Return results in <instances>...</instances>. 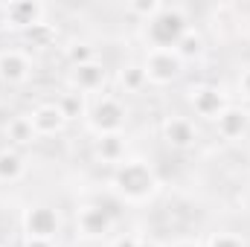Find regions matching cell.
<instances>
[{"label": "cell", "mask_w": 250, "mask_h": 247, "mask_svg": "<svg viewBox=\"0 0 250 247\" xmlns=\"http://www.w3.org/2000/svg\"><path fill=\"white\" fill-rule=\"evenodd\" d=\"M114 192L117 198L125 201V204H148L157 189H160V181L154 175V169L146 163V160H125L114 169Z\"/></svg>", "instance_id": "obj_1"}, {"label": "cell", "mask_w": 250, "mask_h": 247, "mask_svg": "<svg viewBox=\"0 0 250 247\" xmlns=\"http://www.w3.org/2000/svg\"><path fill=\"white\" fill-rule=\"evenodd\" d=\"M187 29H189L187 9H184V6H169V3H163V9L146 23L148 50H175V44L184 38Z\"/></svg>", "instance_id": "obj_2"}, {"label": "cell", "mask_w": 250, "mask_h": 247, "mask_svg": "<svg viewBox=\"0 0 250 247\" xmlns=\"http://www.w3.org/2000/svg\"><path fill=\"white\" fill-rule=\"evenodd\" d=\"M125 120H128V111L117 96H99V99H93V105L87 111V125L96 137L123 134Z\"/></svg>", "instance_id": "obj_3"}, {"label": "cell", "mask_w": 250, "mask_h": 247, "mask_svg": "<svg viewBox=\"0 0 250 247\" xmlns=\"http://www.w3.org/2000/svg\"><path fill=\"white\" fill-rule=\"evenodd\" d=\"M143 70L148 84H172L184 76V62L175 50H148L143 59Z\"/></svg>", "instance_id": "obj_4"}, {"label": "cell", "mask_w": 250, "mask_h": 247, "mask_svg": "<svg viewBox=\"0 0 250 247\" xmlns=\"http://www.w3.org/2000/svg\"><path fill=\"white\" fill-rule=\"evenodd\" d=\"M62 230V218L53 206L47 204H35L23 212V233L26 239H41V242H53Z\"/></svg>", "instance_id": "obj_5"}, {"label": "cell", "mask_w": 250, "mask_h": 247, "mask_svg": "<svg viewBox=\"0 0 250 247\" xmlns=\"http://www.w3.org/2000/svg\"><path fill=\"white\" fill-rule=\"evenodd\" d=\"M189 105H192V111H195L201 120L215 123V120L230 108V99H227V93H224L221 87H215V84H198V87L189 90Z\"/></svg>", "instance_id": "obj_6"}, {"label": "cell", "mask_w": 250, "mask_h": 247, "mask_svg": "<svg viewBox=\"0 0 250 247\" xmlns=\"http://www.w3.org/2000/svg\"><path fill=\"white\" fill-rule=\"evenodd\" d=\"M67 84H70V90H76L82 96H93V93H99L108 84V70H105V64L99 59L87 62V64H79V67H70Z\"/></svg>", "instance_id": "obj_7"}, {"label": "cell", "mask_w": 250, "mask_h": 247, "mask_svg": "<svg viewBox=\"0 0 250 247\" xmlns=\"http://www.w3.org/2000/svg\"><path fill=\"white\" fill-rule=\"evenodd\" d=\"M111 230H114L111 209H105V206H82L76 212V233L82 239L96 242V239H105Z\"/></svg>", "instance_id": "obj_8"}, {"label": "cell", "mask_w": 250, "mask_h": 247, "mask_svg": "<svg viewBox=\"0 0 250 247\" xmlns=\"http://www.w3.org/2000/svg\"><path fill=\"white\" fill-rule=\"evenodd\" d=\"M44 15H47V6L38 3V0H15V3H6V29L29 32V29H35V26L44 23Z\"/></svg>", "instance_id": "obj_9"}, {"label": "cell", "mask_w": 250, "mask_h": 247, "mask_svg": "<svg viewBox=\"0 0 250 247\" xmlns=\"http://www.w3.org/2000/svg\"><path fill=\"white\" fill-rule=\"evenodd\" d=\"M163 140H166V145H172L178 151H187L198 143V128L189 117H169L163 123Z\"/></svg>", "instance_id": "obj_10"}, {"label": "cell", "mask_w": 250, "mask_h": 247, "mask_svg": "<svg viewBox=\"0 0 250 247\" xmlns=\"http://www.w3.org/2000/svg\"><path fill=\"white\" fill-rule=\"evenodd\" d=\"M32 76V62L21 50H6L0 53V82L6 84H23Z\"/></svg>", "instance_id": "obj_11"}, {"label": "cell", "mask_w": 250, "mask_h": 247, "mask_svg": "<svg viewBox=\"0 0 250 247\" xmlns=\"http://www.w3.org/2000/svg\"><path fill=\"white\" fill-rule=\"evenodd\" d=\"M29 120H32V128H35L38 137H56V134H62L64 125H67L62 108H59V102L38 105V108L29 114Z\"/></svg>", "instance_id": "obj_12"}, {"label": "cell", "mask_w": 250, "mask_h": 247, "mask_svg": "<svg viewBox=\"0 0 250 247\" xmlns=\"http://www.w3.org/2000/svg\"><path fill=\"white\" fill-rule=\"evenodd\" d=\"M215 131H218V137L221 140H242L245 134L250 131V114L245 108H239V105H230L218 120H215Z\"/></svg>", "instance_id": "obj_13"}, {"label": "cell", "mask_w": 250, "mask_h": 247, "mask_svg": "<svg viewBox=\"0 0 250 247\" xmlns=\"http://www.w3.org/2000/svg\"><path fill=\"white\" fill-rule=\"evenodd\" d=\"M93 151L102 163L120 166V163H125V154H128V140H125V134H105L96 140Z\"/></svg>", "instance_id": "obj_14"}, {"label": "cell", "mask_w": 250, "mask_h": 247, "mask_svg": "<svg viewBox=\"0 0 250 247\" xmlns=\"http://www.w3.org/2000/svg\"><path fill=\"white\" fill-rule=\"evenodd\" d=\"M6 137H9V143H12V145H18V148H23V145H32V143L38 140V134H35V128H32L29 114L12 117V120L6 123Z\"/></svg>", "instance_id": "obj_15"}, {"label": "cell", "mask_w": 250, "mask_h": 247, "mask_svg": "<svg viewBox=\"0 0 250 247\" xmlns=\"http://www.w3.org/2000/svg\"><path fill=\"white\" fill-rule=\"evenodd\" d=\"M26 175V160L15 148L0 151V184H18Z\"/></svg>", "instance_id": "obj_16"}, {"label": "cell", "mask_w": 250, "mask_h": 247, "mask_svg": "<svg viewBox=\"0 0 250 247\" xmlns=\"http://www.w3.org/2000/svg\"><path fill=\"white\" fill-rule=\"evenodd\" d=\"M175 53H178V59H181L184 64L201 59V56H204V35H201V32H195V29L189 26L187 32H184V38L175 44Z\"/></svg>", "instance_id": "obj_17"}, {"label": "cell", "mask_w": 250, "mask_h": 247, "mask_svg": "<svg viewBox=\"0 0 250 247\" xmlns=\"http://www.w3.org/2000/svg\"><path fill=\"white\" fill-rule=\"evenodd\" d=\"M59 108H62V114H64L67 123H73V120H79V117H87V111H90L87 96H82V93H76V90L64 93L62 99H59Z\"/></svg>", "instance_id": "obj_18"}, {"label": "cell", "mask_w": 250, "mask_h": 247, "mask_svg": "<svg viewBox=\"0 0 250 247\" xmlns=\"http://www.w3.org/2000/svg\"><path fill=\"white\" fill-rule=\"evenodd\" d=\"M120 84H123L125 93H140L148 84L143 64H125L123 70H120Z\"/></svg>", "instance_id": "obj_19"}, {"label": "cell", "mask_w": 250, "mask_h": 247, "mask_svg": "<svg viewBox=\"0 0 250 247\" xmlns=\"http://www.w3.org/2000/svg\"><path fill=\"white\" fill-rule=\"evenodd\" d=\"M160 9H163V3H160V0H131V3L125 6V12H128V15H134V18H140V21H146V23H148Z\"/></svg>", "instance_id": "obj_20"}, {"label": "cell", "mask_w": 250, "mask_h": 247, "mask_svg": "<svg viewBox=\"0 0 250 247\" xmlns=\"http://www.w3.org/2000/svg\"><path fill=\"white\" fill-rule=\"evenodd\" d=\"M96 62V50L90 44H70L67 47V64L70 67H79V64Z\"/></svg>", "instance_id": "obj_21"}, {"label": "cell", "mask_w": 250, "mask_h": 247, "mask_svg": "<svg viewBox=\"0 0 250 247\" xmlns=\"http://www.w3.org/2000/svg\"><path fill=\"white\" fill-rule=\"evenodd\" d=\"M53 35H56V32H53V26H50V23H41V26H35V29H29V32H26V38H29V44H32V47H47V44L53 41Z\"/></svg>", "instance_id": "obj_22"}, {"label": "cell", "mask_w": 250, "mask_h": 247, "mask_svg": "<svg viewBox=\"0 0 250 247\" xmlns=\"http://www.w3.org/2000/svg\"><path fill=\"white\" fill-rule=\"evenodd\" d=\"M207 247H248V245H245V239L239 233H215L207 242Z\"/></svg>", "instance_id": "obj_23"}, {"label": "cell", "mask_w": 250, "mask_h": 247, "mask_svg": "<svg viewBox=\"0 0 250 247\" xmlns=\"http://www.w3.org/2000/svg\"><path fill=\"white\" fill-rule=\"evenodd\" d=\"M239 90H242V96L250 102V67L242 73V76H239Z\"/></svg>", "instance_id": "obj_24"}, {"label": "cell", "mask_w": 250, "mask_h": 247, "mask_svg": "<svg viewBox=\"0 0 250 247\" xmlns=\"http://www.w3.org/2000/svg\"><path fill=\"white\" fill-rule=\"evenodd\" d=\"M140 245V236H120L111 247H137Z\"/></svg>", "instance_id": "obj_25"}, {"label": "cell", "mask_w": 250, "mask_h": 247, "mask_svg": "<svg viewBox=\"0 0 250 247\" xmlns=\"http://www.w3.org/2000/svg\"><path fill=\"white\" fill-rule=\"evenodd\" d=\"M23 247H56L53 242H41V239H23Z\"/></svg>", "instance_id": "obj_26"}, {"label": "cell", "mask_w": 250, "mask_h": 247, "mask_svg": "<svg viewBox=\"0 0 250 247\" xmlns=\"http://www.w3.org/2000/svg\"><path fill=\"white\" fill-rule=\"evenodd\" d=\"M169 247H204V245H198L195 239H181V242H175V245H169Z\"/></svg>", "instance_id": "obj_27"}, {"label": "cell", "mask_w": 250, "mask_h": 247, "mask_svg": "<svg viewBox=\"0 0 250 247\" xmlns=\"http://www.w3.org/2000/svg\"><path fill=\"white\" fill-rule=\"evenodd\" d=\"M0 29H6V3H0Z\"/></svg>", "instance_id": "obj_28"}, {"label": "cell", "mask_w": 250, "mask_h": 247, "mask_svg": "<svg viewBox=\"0 0 250 247\" xmlns=\"http://www.w3.org/2000/svg\"><path fill=\"white\" fill-rule=\"evenodd\" d=\"M137 247H160L157 242H151V239H140V245Z\"/></svg>", "instance_id": "obj_29"}]
</instances>
